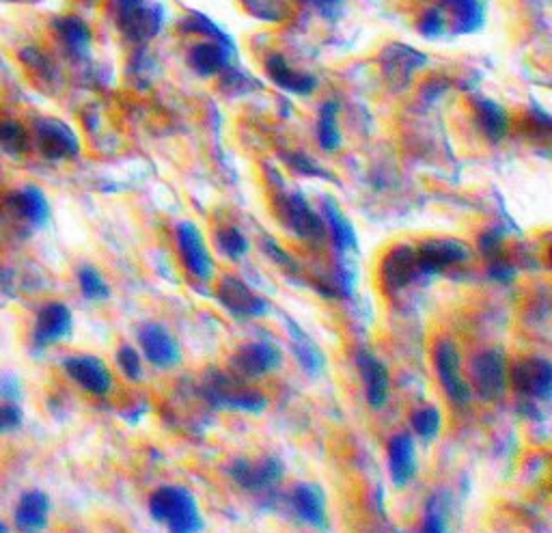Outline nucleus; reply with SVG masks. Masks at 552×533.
I'll use <instances>...</instances> for the list:
<instances>
[{
    "mask_svg": "<svg viewBox=\"0 0 552 533\" xmlns=\"http://www.w3.org/2000/svg\"><path fill=\"white\" fill-rule=\"evenodd\" d=\"M22 426V408L16 402L0 404V434L18 430Z\"/></svg>",
    "mask_w": 552,
    "mask_h": 533,
    "instance_id": "obj_45",
    "label": "nucleus"
},
{
    "mask_svg": "<svg viewBox=\"0 0 552 533\" xmlns=\"http://www.w3.org/2000/svg\"><path fill=\"white\" fill-rule=\"evenodd\" d=\"M317 11H322L324 16H333V13L343 5V0H307Z\"/></svg>",
    "mask_w": 552,
    "mask_h": 533,
    "instance_id": "obj_47",
    "label": "nucleus"
},
{
    "mask_svg": "<svg viewBox=\"0 0 552 533\" xmlns=\"http://www.w3.org/2000/svg\"><path fill=\"white\" fill-rule=\"evenodd\" d=\"M479 253L492 262L496 257H503V231L501 229H488L486 234L479 236Z\"/></svg>",
    "mask_w": 552,
    "mask_h": 533,
    "instance_id": "obj_44",
    "label": "nucleus"
},
{
    "mask_svg": "<svg viewBox=\"0 0 552 533\" xmlns=\"http://www.w3.org/2000/svg\"><path fill=\"white\" fill-rule=\"evenodd\" d=\"M74 333V316L61 300H50L37 311L33 326V341L39 348L57 346L67 341Z\"/></svg>",
    "mask_w": 552,
    "mask_h": 533,
    "instance_id": "obj_16",
    "label": "nucleus"
},
{
    "mask_svg": "<svg viewBox=\"0 0 552 533\" xmlns=\"http://www.w3.org/2000/svg\"><path fill=\"white\" fill-rule=\"evenodd\" d=\"M261 249H264V253L272 259V262L283 268V270H289V272H296L298 270V264L296 259L289 255L283 246L276 242L272 236H264V240H261Z\"/></svg>",
    "mask_w": 552,
    "mask_h": 533,
    "instance_id": "obj_41",
    "label": "nucleus"
},
{
    "mask_svg": "<svg viewBox=\"0 0 552 533\" xmlns=\"http://www.w3.org/2000/svg\"><path fill=\"white\" fill-rule=\"evenodd\" d=\"M471 385L483 402L501 400L509 385L507 357L501 348H488L479 352L471 363Z\"/></svg>",
    "mask_w": 552,
    "mask_h": 533,
    "instance_id": "obj_4",
    "label": "nucleus"
},
{
    "mask_svg": "<svg viewBox=\"0 0 552 533\" xmlns=\"http://www.w3.org/2000/svg\"><path fill=\"white\" fill-rule=\"evenodd\" d=\"M283 367V352L268 341H253L236 350L229 361V372L242 380H259Z\"/></svg>",
    "mask_w": 552,
    "mask_h": 533,
    "instance_id": "obj_10",
    "label": "nucleus"
},
{
    "mask_svg": "<svg viewBox=\"0 0 552 533\" xmlns=\"http://www.w3.org/2000/svg\"><path fill=\"white\" fill-rule=\"evenodd\" d=\"M67 378L93 398H106L115 389V376L104 359L95 354H74L63 361Z\"/></svg>",
    "mask_w": 552,
    "mask_h": 533,
    "instance_id": "obj_9",
    "label": "nucleus"
},
{
    "mask_svg": "<svg viewBox=\"0 0 552 533\" xmlns=\"http://www.w3.org/2000/svg\"><path fill=\"white\" fill-rule=\"evenodd\" d=\"M50 523V499L46 492L29 490L20 497L13 512V527L20 533H44Z\"/></svg>",
    "mask_w": 552,
    "mask_h": 533,
    "instance_id": "obj_21",
    "label": "nucleus"
},
{
    "mask_svg": "<svg viewBox=\"0 0 552 533\" xmlns=\"http://www.w3.org/2000/svg\"><path fill=\"white\" fill-rule=\"evenodd\" d=\"M216 298H218V303L238 320L264 318L270 311L268 300L264 296L255 294L251 290V285L236 275H225L223 279H220Z\"/></svg>",
    "mask_w": 552,
    "mask_h": 533,
    "instance_id": "obj_11",
    "label": "nucleus"
},
{
    "mask_svg": "<svg viewBox=\"0 0 552 533\" xmlns=\"http://www.w3.org/2000/svg\"><path fill=\"white\" fill-rule=\"evenodd\" d=\"M443 11L458 35L477 33L486 24V5L481 0H445Z\"/></svg>",
    "mask_w": 552,
    "mask_h": 533,
    "instance_id": "obj_26",
    "label": "nucleus"
},
{
    "mask_svg": "<svg viewBox=\"0 0 552 533\" xmlns=\"http://www.w3.org/2000/svg\"><path fill=\"white\" fill-rule=\"evenodd\" d=\"M443 423H445L443 413H440V410L432 404L417 408L410 417V426L423 443H434L440 436V432H443Z\"/></svg>",
    "mask_w": 552,
    "mask_h": 533,
    "instance_id": "obj_32",
    "label": "nucleus"
},
{
    "mask_svg": "<svg viewBox=\"0 0 552 533\" xmlns=\"http://www.w3.org/2000/svg\"><path fill=\"white\" fill-rule=\"evenodd\" d=\"M421 277L417 262V246L397 244L382 257L380 262V283L389 294H397Z\"/></svg>",
    "mask_w": 552,
    "mask_h": 533,
    "instance_id": "obj_15",
    "label": "nucleus"
},
{
    "mask_svg": "<svg viewBox=\"0 0 552 533\" xmlns=\"http://www.w3.org/2000/svg\"><path fill=\"white\" fill-rule=\"evenodd\" d=\"M471 246L455 238H432L417 246V262L421 277H436L443 272L471 262Z\"/></svg>",
    "mask_w": 552,
    "mask_h": 533,
    "instance_id": "obj_5",
    "label": "nucleus"
},
{
    "mask_svg": "<svg viewBox=\"0 0 552 533\" xmlns=\"http://www.w3.org/2000/svg\"><path fill=\"white\" fill-rule=\"evenodd\" d=\"M22 63H24L26 70L33 72L35 76H39L41 80H50L54 76V63L41 50L26 48L22 52Z\"/></svg>",
    "mask_w": 552,
    "mask_h": 533,
    "instance_id": "obj_39",
    "label": "nucleus"
},
{
    "mask_svg": "<svg viewBox=\"0 0 552 533\" xmlns=\"http://www.w3.org/2000/svg\"><path fill=\"white\" fill-rule=\"evenodd\" d=\"M382 63H384V74L389 76L395 85H406L410 76L427 63V57L419 50L395 44L389 50H384Z\"/></svg>",
    "mask_w": 552,
    "mask_h": 533,
    "instance_id": "obj_27",
    "label": "nucleus"
},
{
    "mask_svg": "<svg viewBox=\"0 0 552 533\" xmlns=\"http://www.w3.org/2000/svg\"><path fill=\"white\" fill-rule=\"evenodd\" d=\"M322 218L326 231H330V238H333L335 249L339 255H354L358 253V236L356 229L350 223V218L343 214V210L337 205L333 197H324L322 201Z\"/></svg>",
    "mask_w": 552,
    "mask_h": 533,
    "instance_id": "obj_24",
    "label": "nucleus"
},
{
    "mask_svg": "<svg viewBox=\"0 0 552 533\" xmlns=\"http://www.w3.org/2000/svg\"><path fill=\"white\" fill-rule=\"evenodd\" d=\"M149 516L167 533H203L205 529L197 497L179 484H167L151 492Z\"/></svg>",
    "mask_w": 552,
    "mask_h": 533,
    "instance_id": "obj_1",
    "label": "nucleus"
},
{
    "mask_svg": "<svg viewBox=\"0 0 552 533\" xmlns=\"http://www.w3.org/2000/svg\"><path fill=\"white\" fill-rule=\"evenodd\" d=\"M434 365H436L440 387H443L445 395L453 404L466 406L473 400V389L462 374L460 350L453 344V339L445 337L434 346Z\"/></svg>",
    "mask_w": 552,
    "mask_h": 533,
    "instance_id": "obj_7",
    "label": "nucleus"
},
{
    "mask_svg": "<svg viewBox=\"0 0 552 533\" xmlns=\"http://www.w3.org/2000/svg\"><path fill=\"white\" fill-rule=\"evenodd\" d=\"M509 382L524 398L548 402L552 398V363L542 357L522 359L509 372Z\"/></svg>",
    "mask_w": 552,
    "mask_h": 533,
    "instance_id": "obj_14",
    "label": "nucleus"
},
{
    "mask_svg": "<svg viewBox=\"0 0 552 533\" xmlns=\"http://www.w3.org/2000/svg\"><path fill=\"white\" fill-rule=\"evenodd\" d=\"M175 238H177L179 255H182V262L190 275L203 283L212 281L216 264H214L210 246H207L205 236L201 234V229L195 223L184 221L177 225Z\"/></svg>",
    "mask_w": 552,
    "mask_h": 533,
    "instance_id": "obj_12",
    "label": "nucleus"
},
{
    "mask_svg": "<svg viewBox=\"0 0 552 533\" xmlns=\"http://www.w3.org/2000/svg\"><path fill=\"white\" fill-rule=\"evenodd\" d=\"M337 113H339L337 102H326L322 106L320 121H317V141H320V147L324 152H337L343 143Z\"/></svg>",
    "mask_w": 552,
    "mask_h": 533,
    "instance_id": "obj_33",
    "label": "nucleus"
},
{
    "mask_svg": "<svg viewBox=\"0 0 552 533\" xmlns=\"http://www.w3.org/2000/svg\"><path fill=\"white\" fill-rule=\"evenodd\" d=\"M382 533H399V531H395V529H386V531H382Z\"/></svg>",
    "mask_w": 552,
    "mask_h": 533,
    "instance_id": "obj_49",
    "label": "nucleus"
},
{
    "mask_svg": "<svg viewBox=\"0 0 552 533\" xmlns=\"http://www.w3.org/2000/svg\"><path fill=\"white\" fill-rule=\"evenodd\" d=\"M216 246L218 251L223 253L225 257L233 259V262H240L242 257L248 255L251 251V242L244 236V231H240L238 227H223L216 234Z\"/></svg>",
    "mask_w": 552,
    "mask_h": 533,
    "instance_id": "obj_35",
    "label": "nucleus"
},
{
    "mask_svg": "<svg viewBox=\"0 0 552 533\" xmlns=\"http://www.w3.org/2000/svg\"><path fill=\"white\" fill-rule=\"evenodd\" d=\"M289 505L300 523H305L317 531L328 529V501L322 486L313 482H302L289 492Z\"/></svg>",
    "mask_w": 552,
    "mask_h": 533,
    "instance_id": "obj_18",
    "label": "nucleus"
},
{
    "mask_svg": "<svg viewBox=\"0 0 552 533\" xmlns=\"http://www.w3.org/2000/svg\"><path fill=\"white\" fill-rule=\"evenodd\" d=\"M246 9L257 20L268 22H281L289 16V5L285 0H246Z\"/></svg>",
    "mask_w": 552,
    "mask_h": 533,
    "instance_id": "obj_37",
    "label": "nucleus"
},
{
    "mask_svg": "<svg viewBox=\"0 0 552 533\" xmlns=\"http://www.w3.org/2000/svg\"><path fill=\"white\" fill-rule=\"evenodd\" d=\"M231 54L233 46L227 44V41H203V44L192 46L188 54V65L199 76L212 78L229 70Z\"/></svg>",
    "mask_w": 552,
    "mask_h": 533,
    "instance_id": "obj_23",
    "label": "nucleus"
},
{
    "mask_svg": "<svg viewBox=\"0 0 552 533\" xmlns=\"http://www.w3.org/2000/svg\"><path fill=\"white\" fill-rule=\"evenodd\" d=\"M447 29H449V20L443 9H430L419 22V31L430 39H438L440 35H445Z\"/></svg>",
    "mask_w": 552,
    "mask_h": 533,
    "instance_id": "obj_40",
    "label": "nucleus"
},
{
    "mask_svg": "<svg viewBox=\"0 0 552 533\" xmlns=\"http://www.w3.org/2000/svg\"><path fill=\"white\" fill-rule=\"evenodd\" d=\"M11 210L16 212L22 221H26L33 227H41L48 223L50 218V205H48V199L46 195L41 193L39 188L35 186H26V188H20L18 193H13L11 199Z\"/></svg>",
    "mask_w": 552,
    "mask_h": 533,
    "instance_id": "obj_28",
    "label": "nucleus"
},
{
    "mask_svg": "<svg viewBox=\"0 0 552 533\" xmlns=\"http://www.w3.org/2000/svg\"><path fill=\"white\" fill-rule=\"evenodd\" d=\"M475 115L481 126V132L488 136L492 143L503 141L509 132V115L505 106L490 98H479L475 102Z\"/></svg>",
    "mask_w": 552,
    "mask_h": 533,
    "instance_id": "obj_29",
    "label": "nucleus"
},
{
    "mask_svg": "<svg viewBox=\"0 0 552 533\" xmlns=\"http://www.w3.org/2000/svg\"><path fill=\"white\" fill-rule=\"evenodd\" d=\"M285 160L289 162V167H292L296 173L300 175H307V177H320V180H330V173L326 169H322L320 164H317L315 160H311L309 156L305 154H287Z\"/></svg>",
    "mask_w": 552,
    "mask_h": 533,
    "instance_id": "obj_42",
    "label": "nucleus"
},
{
    "mask_svg": "<svg viewBox=\"0 0 552 533\" xmlns=\"http://www.w3.org/2000/svg\"><path fill=\"white\" fill-rule=\"evenodd\" d=\"M54 31H57V37L65 50L72 54H85L91 46V29L85 20L76 16H65L54 22Z\"/></svg>",
    "mask_w": 552,
    "mask_h": 533,
    "instance_id": "obj_31",
    "label": "nucleus"
},
{
    "mask_svg": "<svg viewBox=\"0 0 552 533\" xmlns=\"http://www.w3.org/2000/svg\"><path fill=\"white\" fill-rule=\"evenodd\" d=\"M117 29L130 41H147L162 29V11L147 0H117L115 5Z\"/></svg>",
    "mask_w": 552,
    "mask_h": 533,
    "instance_id": "obj_8",
    "label": "nucleus"
},
{
    "mask_svg": "<svg viewBox=\"0 0 552 533\" xmlns=\"http://www.w3.org/2000/svg\"><path fill=\"white\" fill-rule=\"evenodd\" d=\"M276 214L287 231L300 240L320 242L326 238V225L322 214L313 210V205L302 193H279L276 195Z\"/></svg>",
    "mask_w": 552,
    "mask_h": 533,
    "instance_id": "obj_3",
    "label": "nucleus"
},
{
    "mask_svg": "<svg viewBox=\"0 0 552 533\" xmlns=\"http://www.w3.org/2000/svg\"><path fill=\"white\" fill-rule=\"evenodd\" d=\"M35 143L48 160H69L80 152L78 136L61 119H39L35 123Z\"/></svg>",
    "mask_w": 552,
    "mask_h": 533,
    "instance_id": "obj_17",
    "label": "nucleus"
},
{
    "mask_svg": "<svg viewBox=\"0 0 552 533\" xmlns=\"http://www.w3.org/2000/svg\"><path fill=\"white\" fill-rule=\"evenodd\" d=\"M0 395H3L5 402H16V398L20 395V391H18L16 380H13L11 376H3V378H0Z\"/></svg>",
    "mask_w": 552,
    "mask_h": 533,
    "instance_id": "obj_46",
    "label": "nucleus"
},
{
    "mask_svg": "<svg viewBox=\"0 0 552 533\" xmlns=\"http://www.w3.org/2000/svg\"><path fill=\"white\" fill-rule=\"evenodd\" d=\"M0 145L11 154H22L29 149V132L16 119H0Z\"/></svg>",
    "mask_w": 552,
    "mask_h": 533,
    "instance_id": "obj_36",
    "label": "nucleus"
},
{
    "mask_svg": "<svg viewBox=\"0 0 552 533\" xmlns=\"http://www.w3.org/2000/svg\"><path fill=\"white\" fill-rule=\"evenodd\" d=\"M138 346L143 357L158 369L177 367L184 357L179 339L160 322H145L138 328Z\"/></svg>",
    "mask_w": 552,
    "mask_h": 533,
    "instance_id": "obj_13",
    "label": "nucleus"
},
{
    "mask_svg": "<svg viewBox=\"0 0 552 533\" xmlns=\"http://www.w3.org/2000/svg\"><path fill=\"white\" fill-rule=\"evenodd\" d=\"M266 74L276 87L294 95H311L317 87V80L311 74L296 70L285 61L283 54H270L266 59Z\"/></svg>",
    "mask_w": 552,
    "mask_h": 533,
    "instance_id": "obj_25",
    "label": "nucleus"
},
{
    "mask_svg": "<svg viewBox=\"0 0 552 533\" xmlns=\"http://www.w3.org/2000/svg\"><path fill=\"white\" fill-rule=\"evenodd\" d=\"M0 533H7V527H5L3 521H0Z\"/></svg>",
    "mask_w": 552,
    "mask_h": 533,
    "instance_id": "obj_48",
    "label": "nucleus"
},
{
    "mask_svg": "<svg viewBox=\"0 0 552 533\" xmlns=\"http://www.w3.org/2000/svg\"><path fill=\"white\" fill-rule=\"evenodd\" d=\"M285 328L289 335V346H292L298 365L305 369L309 376H322L326 369V354L309 337V333L292 318H285Z\"/></svg>",
    "mask_w": 552,
    "mask_h": 533,
    "instance_id": "obj_22",
    "label": "nucleus"
},
{
    "mask_svg": "<svg viewBox=\"0 0 552 533\" xmlns=\"http://www.w3.org/2000/svg\"><path fill=\"white\" fill-rule=\"evenodd\" d=\"M386 456H389V473L397 488H406L419 471L417 458V443L414 436L408 432H399L389 441L386 447Z\"/></svg>",
    "mask_w": 552,
    "mask_h": 533,
    "instance_id": "obj_19",
    "label": "nucleus"
},
{
    "mask_svg": "<svg viewBox=\"0 0 552 533\" xmlns=\"http://www.w3.org/2000/svg\"><path fill=\"white\" fill-rule=\"evenodd\" d=\"M358 369H361V376L365 380V398L367 404L374 410H382L389 404L391 398V374L386 365L367 350L358 352L356 357Z\"/></svg>",
    "mask_w": 552,
    "mask_h": 533,
    "instance_id": "obj_20",
    "label": "nucleus"
},
{
    "mask_svg": "<svg viewBox=\"0 0 552 533\" xmlns=\"http://www.w3.org/2000/svg\"><path fill=\"white\" fill-rule=\"evenodd\" d=\"M227 471L231 480L242 490L253 492V495H264V492H272L283 482L285 464L276 456H268L261 460L238 458L229 464Z\"/></svg>",
    "mask_w": 552,
    "mask_h": 533,
    "instance_id": "obj_6",
    "label": "nucleus"
},
{
    "mask_svg": "<svg viewBox=\"0 0 552 533\" xmlns=\"http://www.w3.org/2000/svg\"><path fill=\"white\" fill-rule=\"evenodd\" d=\"M78 285L82 296L91 300V303H104V300L110 298V285L98 268L82 266L78 270Z\"/></svg>",
    "mask_w": 552,
    "mask_h": 533,
    "instance_id": "obj_34",
    "label": "nucleus"
},
{
    "mask_svg": "<svg viewBox=\"0 0 552 533\" xmlns=\"http://www.w3.org/2000/svg\"><path fill=\"white\" fill-rule=\"evenodd\" d=\"M117 365L128 380H132V382L143 380V354L138 352L134 346L126 344L117 350Z\"/></svg>",
    "mask_w": 552,
    "mask_h": 533,
    "instance_id": "obj_38",
    "label": "nucleus"
},
{
    "mask_svg": "<svg viewBox=\"0 0 552 533\" xmlns=\"http://www.w3.org/2000/svg\"><path fill=\"white\" fill-rule=\"evenodd\" d=\"M203 398L212 408L218 410H233V413L259 415L268 406V398L264 391L248 385V380L233 376L231 372H220V369H210L203 380Z\"/></svg>",
    "mask_w": 552,
    "mask_h": 533,
    "instance_id": "obj_2",
    "label": "nucleus"
},
{
    "mask_svg": "<svg viewBox=\"0 0 552 533\" xmlns=\"http://www.w3.org/2000/svg\"><path fill=\"white\" fill-rule=\"evenodd\" d=\"M488 277L494 281V283H501V285H509L514 283L516 277H518V268L509 262V259L505 257H496L492 259V262L488 264Z\"/></svg>",
    "mask_w": 552,
    "mask_h": 533,
    "instance_id": "obj_43",
    "label": "nucleus"
},
{
    "mask_svg": "<svg viewBox=\"0 0 552 533\" xmlns=\"http://www.w3.org/2000/svg\"><path fill=\"white\" fill-rule=\"evenodd\" d=\"M417 533H453L451 529V499L447 492H436L425 503L423 521Z\"/></svg>",
    "mask_w": 552,
    "mask_h": 533,
    "instance_id": "obj_30",
    "label": "nucleus"
}]
</instances>
